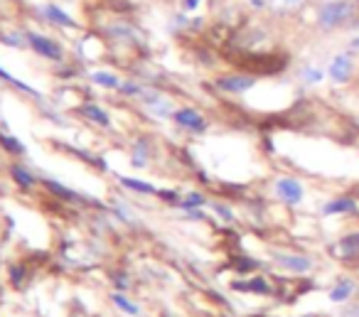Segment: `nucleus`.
Masks as SVG:
<instances>
[{
	"label": "nucleus",
	"mask_w": 359,
	"mask_h": 317,
	"mask_svg": "<svg viewBox=\"0 0 359 317\" xmlns=\"http://www.w3.org/2000/svg\"><path fill=\"white\" fill-rule=\"evenodd\" d=\"M352 15H354V0H334V3H327V6L320 11L318 20L325 30H332V27L347 22Z\"/></svg>",
	"instance_id": "1"
},
{
	"label": "nucleus",
	"mask_w": 359,
	"mask_h": 317,
	"mask_svg": "<svg viewBox=\"0 0 359 317\" xmlns=\"http://www.w3.org/2000/svg\"><path fill=\"white\" fill-rule=\"evenodd\" d=\"M175 121H177L182 128H187V130H195V133H202V130L207 128V121L202 119L197 111H192V109H182V111H177L175 114Z\"/></svg>",
	"instance_id": "2"
},
{
	"label": "nucleus",
	"mask_w": 359,
	"mask_h": 317,
	"mask_svg": "<svg viewBox=\"0 0 359 317\" xmlns=\"http://www.w3.org/2000/svg\"><path fill=\"white\" fill-rule=\"evenodd\" d=\"M27 40H30L32 50H35L37 55L47 57V60H62L60 47H57L52 40H47V37H42V35H27Z\"/></svg>",
	"instance_id": "3"
},
{
	"label": "nucleus",
	"mask_w": 359,
	"mask_h": 317,
	"mask_svg": "<svg viewBox=\"0 0 359 317\" xmlns=\"http://www.w3.org/2000/svg\"><path fill=\"white\" fill-rule=\"evenodd\" d=\"M276 189H278V194L288 204H295V202H300V199H303V187H300V182H295V180H290V177L278 180Z\"/></svg>",
	"instance_id": "4"
},
{
	"label": "nucleus",
	"mask_w": 359,
	"mask_h": 317,
	"mask_svg": "<svg viewBox=\"0 0 359 317\" xmlns=\"http://www.w3.org/2000/svg\"><path fill=\"white\" fill-rule=\"evenodd\" d=\"M349 74H352V60H349V55H337L332 60V65H330V76H332V81H347Z\"/></svg>",
	"instance_id": "5"
},
{
	"label": "nucleus",
	"mask_w": 359,
	"mask_h": 317,
	"mask_svg": "<svg viewBox=\"0 0 359 317\" xmlns=\"http://www.w3.org/2000/svg\"><path fill=\"white\" fill-rule=\"evenodd\" d=\"M219 86L224 91L241 94V91H249L251 86H254V79H251V76H226V79H219Z\"/></svg>",
	"instance_id": "6"
},
{
	"label": "nucleus",
	"mask_w": 359,
	"mask_h": 317,
	"mask_svg": "<svg viewBox=\"0 0 359 317\" xmlns=\"http://www.w3.org/2000/svg\"><path fill=\"white\" fill-rule=\"evenodd\" d=\"M276 261H278L280 266H285V268H290V271H295V273H305L310 268L308 258H303V256H290V253H278V256H276Z\"/></svg>",
	"instance_id": "7"
},
{
	"label": "nucleus",
	"mask_w": 359,
	"mask_h": 317,
	"mask_svg": "<svg viewBox=\"0 0 359 317\" xmlns=\"http://www.w3.org/2000/svg\"><path fill=\"white\" fill-rule=\"evenodd\" d=\"M305 3H308V0H271L269 6H271V11H273V13H278V15H285V13L300 11Z\"/></svg>",
	"instance_id": "8"
},
{
	"label": "nucleus",
	"mask_w": 359,
	"mask_h": 317,
	"mask_svg": "<svg viewBox=\"0 0 359 317\" xmlns=\"http://www.w3.org/2000/svg\"><path fill=\"white\" fill-rule=\"evenodd\" d=\"M342 256H352V253L359 251V234H352V236H344L339 241V248H337Z\"/></svg>",
	"instance_id": "9"
},
{
	"label": "nucleus",
	"mask_w": 359,
	"mask_h": 317,
	"mask_svg": "<svg viewBox=\"0 0 359 317\" xmlns=\"http://www.w3.org/2000/svg\"><path fill=\"white\" fill-rule=\"evenodd\" d=\"M354 199H334L325 207V214H337V212H354Z\"/></svg>",
	"instance_id": "10"
},
{
	"label": "nucleus",
	"mask_w": 359,
	"mask_h": 317,
	"mask_svg": "<svg viewBox=\"0 0 359 317\" xmlns=\"http://www.w3.org/2000/svg\"><path fill=\"white\" fill-rule=\"evenodd\" d=\"M352 288H354V285H352V283H349V281H342L337 288H334L332 292H330V300H332V302H342V300H347L349 292H352Z\"/></svg>",
	"instance_id": "11"
},
{
	"label": "nucleus",
	"mask_w": 359,
	"mask_h": 317,
	"mask_svg": "<svg viewBox=\"0 0 359 317\" xmlns=\"http://www.w3.org/2000/svg\"><path fill=\"white\" fill-rule=\"evenodd\" d=\"M45 15L50 18L52 22H60V25H72V18L67 15V13H62L60 8H55V6H47L45 8Z\"/></svg>",
	"instance_id": "12"
},
{
	"label": "nucleus",
	"mask_w": 359,
	"mask_h": 317,
	"mask_svg": "<svg viewBox=\"0 0 359 317\" xmlns=\"http://www.w3.org/2000/svg\"><path fill=\"white\" fill-rule=\"evenodd\" d=\"M84 114L89 116L91 121H96V123H99V126H109V116H106L104 111L99 109V106H94V104L84 106Z\"/></svg>",
	"instance_id": "13"
},
{
	"label": "nucleus",
	"mask_w": 359,
	"mask_h": 317,
	"mask_svg": "<svg viewBox=\"0 0 359 317\" xmlns=\"http://www.w3.org/2000/svg\"><path fill=\"white\" fill-rule=\"evenodd\" d=\"M123 184H126L128 189H135V192H143V194H153V192H155L153 184L140 182V180H128V177H123Z\"/></svg>",
	"instance_id": "14"
},
{
	"label": "nucleus",
	"mask_w": 359,
	"mask_h": 317,
	"mask_svg": "<svg viewBox=\"0 0 359 317\" xmlns=\"http://www.w3.org/2000/svg\"><path fill=\"white\" fill-rule=\"evenodd\" d=\"M114 302H116V307H118V310L126 312V315H138V307H135L130 300H126L121 292H116V295H114Z\"/></svg>",
	"instance_id": "15"
},
{
	"label": "nucleus",
	"mask_w": 359,
	"mask_h": 317,
	"mask_svg": "<svg viewBox=\"0 0 359 317\" xmlns=\"http://www.w3.org/2000/svg\"><path fill=\"white\" fill-rule=\"evenodd\" d=\"M94 81L99 86H106V89H116V86H118V79H116L114 74H106V72H96Z\"/></svg>",
	"instance_id": "16"
},
{
	"label": "nucleus",
	"mask_w": 359,
	"mask_h": 317,
	"mask_svg": "<svg viewBox=\"0 0 359 317\" xmlns=\"http://www.w3.org/2000/svg\"><path fill=\"white\" fill-rule=\"evenodd\" d=\"M13 177H15V182L20 184V187H32V175L27 173V170H22V168H13Z\"/></svg>",
	"instance_id": "17"
},
{
	"label": "nucleus",
	"mask_w": 359,
	"mask_h": 317,
	"mask_svg": "<svg viewBox=\"0 0 359 317\" xmlns=\"http://www.w3.org/2000/svg\"><path fill=\"white\" fill-rule=\"evenodd\" d=\"M47 187H50L52 192H57V194H60V197H67V199H72V197H74V192H72V189L62 187V184H60V182H55V180H47Z\"/></svg>",
	"instance_id": "18"
},
{
	"label": "nucleus",
	"mask_w": 359,
	"mask_h": 317,
	"mask_svg": "<svg viewBox=\"0 0 359 317\" xmlns=\"http://www.w3.org/2000/svg\"><path fill=\"white\" fill-rule=\"evenodd\" d=\"M303 79L308 81V84H318V81L323 79V72L315 69V67H308V69L303 72Z\"/></svg>",
	"instance_id": "19"
},
{
	"label": "nucleus",
	"mask_w": 359,
	"mask_h": 317,
	"mask_svg": "<svg viewBox=\"0 0 359 317\" xmlns=\"http://www.w3.org/2000/svg\"><path fill=\"white\" fill-rule=\"evenodd\" d=\"M0 143L6 145L8 150H15V153H22V145H20V140H18V138H8V135H3V138H0Z\"/></svg>",
	"instance_id": "20"
},
{
	"label": "nucleus",
	"mask_w": 359,
	"mask_h": 317,
	"mask_svg": "<svg viewBox=\"0 0 359 317\" xmlns=\"http://www.w3.org/2000/svg\"><path fill=\"white\" fill-rule=\"evenodd\" d=\"M202 204H205V197H200V194H192V197H187L185 202H182V207L192 209V207H202Z\"/></svg>",
	"instance_id": "21"
},
{
	"label": "nucleus",
	"mask_w": 359,
	"mask_h": 317,
	"mask_svg": "<svg viewBox=\"0 0 359 317\" xmlns=\"http://www.w3.org/2000/svg\"><path fill=\"white\" fill-rule=\"evenodd\" d=\"M197 6H200V0H182V8H185V11H195Z\"/></svg>",
	"instance_id": "22"
}]
</instances>
